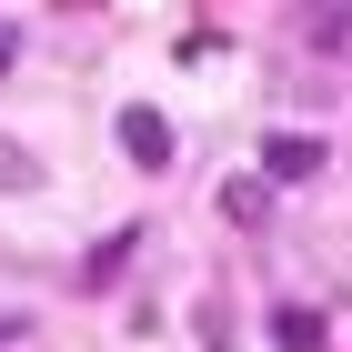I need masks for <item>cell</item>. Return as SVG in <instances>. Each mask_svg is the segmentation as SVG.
<instances>
[{
  "instance_id": "5",
  "label": "cell",
  "mask_w": 352,
  "mask_h": 352,
  "mask_svg": "<svg viewBox=\"0 0 352 352\" xmlns=\"http://www.w3.org/2000/svg\"><path fill=\"white\" fill-rule=\"evenodd\" d=\"M0 191H41V151H21V141H0Z\"/></svg>"
},
{
  "instance_id": "6",
  "label": "cell",
  "mask_w": 352,
  "mask_h": 352,
  "mask_svg": "<svg viewBox=\"0 0 352 352\" xmlns=\"http://www.w3.org/2000/svg\"><path fill=\"white\" fill-rule=\"evenodd\" d=\"M272 332H282V352H322V322H312V312H282Z\"/></svg>"
},
{
  "instance_id": "4",
  "label": "cell",
  "mask_w": 352,
  "mask_h": 352,
  "mask_svg": "<svg viewBox=\"0 0 352 352\" xmlns=\"http://www.w3.org/2000/svg\"><path fill=\"white\" fill-rule=\"evenodd\" d=\"M221 212L232 221H272V182H242V171H232V182H221Z\"/></svg>"
},
{
  "instance_id": "9",
  "label": "cell",
  "mask_w": 352,
  "mask_h": 352,
  "mask_svg": "<svg viewBox=\"0 0 352 352\" xmlns=\"http://www.w3.org/2000/svg\"><path fill=\"white\" fill-rule=\"evenodd\" d=\"M10 352H41V342H30V332H21V342H10Z\"/></svg>"
},
{
  "instance_id": "2",
  "label": "cell",
  "mask_w": 352,
  "mask_h": 352,
  "mask_svg": "<svg viewBox=\"0 0 352 352\" xmlns=\"http://www.w3.org/2000/svg\"><path fill=\"white\" fill-rule=\"evenodd\" d=\"M292 41H302V51H322V60H342V51H352V0H302Z\"/></svg>"
},
{
  "instance_id": "7",
  "label": "cell",
  "mask_w": 352,
  "mask_h": 352,
  "mask_svg": "<svg viewBox=\"0 0 352 352\" xmlns=\"http://www.w3.org/2000/svg\"><path fill=\"white\" fill-rule=\"evenodd\" d=\"M201 352H232V322H221V302H201Z\"/></svg>"
},
{
  "instance_id": "3",
  "label": "cell",
  "mask_w": 352,
  "mask_h": 352,
  "mask_svg": "<svg viewBox=\"0 0 352 352\" xmlns=\"http://www.w3.org/2000/svg\"><path fill=\"white\" fill-rule=\"evenodd\" d=\"M262 171H272V182H312V171H322V141H312V131H272L262 141Z\"/></svg>"
},
{
  "instance_id": "1",
  "label": "cell",
  "mask_w": 352,
  "mask_h": 352,
  "mask_svg": "<svg viewBox=\"0 0 352 352\" xmlns=\"http://www.w3.org/2000/svg\"><path fill=\"white\" fill-rule=\"evenodd\" d=\"M121 162H131V171H171V121H162L151 101L121 111Z\"/></svg>"
},
{
  "instance_id": "8",
  "label": "cell",
  "mask_w": 352,
  "mask_h": 352,
  "mask_svg": "<svg viewBox=\"0 0 352 352\" xmlns=\"http://www.w3.org/2000/svg\"><path fill=\"white\" fill-rule=\"evenodd\" d=\"M0 71H10V30H0Z\"/></svg>"
}]
</instances>
